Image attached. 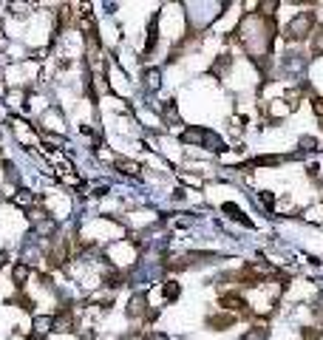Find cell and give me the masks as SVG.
I'll return each instance as SVG.
<instances>
[{
    "label": "cell",
    "mask_w": 323,
    "mask_h": 340,
    "mask_svg": "<svg viewBox=\"0 0 323 340\" xmlns=\"http://www.w3.org/2000/svg\"><path fill=\"white\" fill-rule=\"evenodd\" d=\"M312 12H300L298 17L292 20V23L287 26V37L289 40H304L306 34H309V29H312Z\"/></svg>",
    "instance_id": "obj_1"
},
{
    "label": "cell",
    "mask_w": 323,
    "mask_h": 340,
    "mask_svg": "<svg viewBox=\"0 0 323 340\" xmlns=\"http://www.w3.org/2000/svg\"><path fill=\"white\" fill-rule=\"evenodd\" d=\"M51 323H54V317H34V332L37 334H49Z\"/></svg>",
    "instance_id": "obj_2"
},
{
    "label": "cell",
    "mask_w": 323,
    "mask_h": 340,
    "mask_svg": "<svg viewBox=\"0 0 323 340\" xmlns=\"http://www.w3.org/2000/svg\"><path fill=\"white\" fill-rule=\"evenodd\" d=\"M26 278H29V267H26V264H17V267H14V281H17V286H23Z\"/></svg>",
    "instance_id": "obj_3"
},
{
    "label": "cell",
    "mask_w": 323,
    "mask_h": 340,
    "mask_svg": "<svg viewBox=\"0 0 323 340\" xmlns=\"http://www.w3.org/2000/svg\"><path fill=\"white\" fill-rule=\"evenodd\" d=\"M145 79H147V88H153V91L159 88V71H147Z\"/></svg>",
    "instance_id": "obj_4"
},
{
    "label": "cell",
    "mask_w": 323,
    "mask_h": 340,
    "mask_svg": "<svg viewBox=\"0 0 323 340\" xmlns=\"http://www.w3.org/2000/svg\"><path fill=\"white\" fill-rule=\"evenodd\" d=\"M315 51H317V54H323V29L317 31V37H315Z\"/></svg>",
    "instance_id": "obj_5"
},
{
    "label": "cell",
    "mask_w": 323,
    "mask_h": 340,
    "mask_svg": "<svg viewBox=\"0 0 323 340\" xmlns=\"http://www.w3.org/2000/svg\"><path fill=\"white\" fill-rule=\"evenodd\" d=\"M147 340H170L167 334H162V332H153V334H147Z\"/></svg>",
    "instance_id": "obj_6"
},
{
    "label": "cell",
    "mask_w": 323,
    "mask_h": 340,
    "mask_svg": "<svg viewBox=\"0 0 323 340\" xmlns=\"http://www.w3.org/2000/svg\"><path fill=\"white\" fill-rule=\"evenodd\" d=\"M3 258H6V252H0V264H3Z\"/></svg>",
    "instance_id": "obj_7"
}]
</instances>
